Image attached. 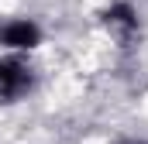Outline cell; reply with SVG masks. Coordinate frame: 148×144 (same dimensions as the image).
Instances as JSON below:
<instances>
[{"mask_svg": "<svg viewBox=\"0 0 148 144\" xmlns=\"http://www.w3.org/2000/svg\"><path fill=\"white\" fill-rule=\"evenodd\" d=\"M31 69L21 58H0V100L3 103H17L28 89H31Z\"/></svg>", "mask_w": 148, "mask_h": 144, "instance_id": "1", "label": "cell"}, {"mask_svg": "<svg viewBox=\"0 0 148 144\" xmlns=\"http://www.w3.org/2000/svg\"><path fill=\"white\" fill-rule=\"evenodd\" d=\"M38 41H41V31H38V24L31 21H10V24H3L0 28V45H7V48H35Z\"/></svg>", "mask_w": 148, "mask_h": 144, "instance_id": "2", "label": "cell"}, {"mask_svg": "<svg viewBox=\"0 0 148 144\" xmlns=\"http://www.w3.org/2000/svg\"><path fill=\"white\" fill-rule=\"evenodd\" d=\"M103 24L121 41H131V38L138 35V14L131 10V3H114L110 10H103Z\"/></svg>", "mask_w": 148, "mask_h": 144, "instance_id": "3", "label": "cell"}]
</instances>
